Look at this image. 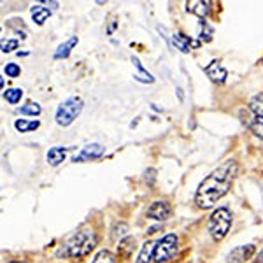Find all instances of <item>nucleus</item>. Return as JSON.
<instances>
[{
  "label": "nucleus",
  "instance_id": "dca6fc26",
  "mask_svg": "<svg viewBox=\"0 0 263 263\" xmlns=\"http://www.w3.org/2000/svg\"><path fill=\"white\" fill-rule=\"evenodd\" d=\"M155 248H156L155 242H146V244H144L142 249H141V254H139V258H137V263H149L151 261V254L155 256Z\"/></svg>",
  "mask_w": 263,
  "mask_h": 263
},
{
  "label": "nucleus",
  "instance_id": "412c9836",
  "mask_svg": "<svg viewBox=\"0 0 263 263\" xmlns=\"http://www.w3.org/2000/svg\"><path fill=\"white\" fill-rule=\"evenodd\" d=\"M21 114H28V116H39L41 114V105L39 104H33V102H28L27 105L20 109Z\"/></svg>",
  "mask_w": 263,
  "mask_h": 263
},
{
  "label": "nucleus",
  "instance_id": "9d476101",
  "mask_svg": "<svg viewBox=\"0 0 263 263\" xmlns=\"http://www.w3.org/2000/svg\"><path fill=\"white\" fill-rule=\"evenodd\" d=\"M205 74L211 78V81H214V83L221 84V83H224V79H227L228 72L224 70L218 62H213V63H211V65L205 69Z\"/></svg>",
  "mask_w": 263,
  "mask_h": 263
},
{
  "label": "nucleus",
  "instance_id": "2eb2a0df",
  "mask_svg": "<svg viewBox=\"0 0 263 263\" xmlns=\"http://www.w3.org/2000/svg\"><path fill=\"white\" fill-rule=\"evenodd\" d=\"M30 12H32V20L35 21L37 25H42L51 16V11L48 7H42V6H33Z\"/></svg>",
  "mask_w": 263,
  "mask_h": 263
},
{
  "label": "nucleus",
  "instance_id": "bb28decb",
  "mask_svg": "<svg viewBox=\"0 0 263 263\" xmlns=\"http://www.w3.org/2000/svg\"><path fill=\"white\" fill-rule=\"evenodd\" d=\"M11 263H25V261H11Z\"/></svg>",
  "mask_w": 263,
  "mask_h": 263
},
{
  "label": "nucleus",
  "instance_id": "4468645a",
  "mask_svg": "<svg viewBox=\"0 0 263 263\" xmlns=\"http://www.w3.org/2000/svg\"><path fill=\"white\" fill-rule=\"evenodd\" d=\"M76 44H78V37H70L67 42H63L62 46H58V49L54 51V58H67Z\"/></svg>",
  "mask_w": 263,
  "mask_h": 263
},
{
  "label": "nucleus",
  "instance_id": "0eeeda50",
  "mask_svg": "<svg viewBox=\"0 0 263 263\" xmlns=\"http://www.w3.org/2000/svg\"><path fill=\"white\" fill-rule=\"evenodd\" d=\"M147 218H151V219H158V221H165V219L171 216V205H168L167 202H162V200H158V202H153L151 203V207L147 209Z\"/></svg>",
  "mask_w": 263,
  "mask_h": 263
},
{
  "label": "nucleus",
  "instance_id": "9b49d317",
  "mask_svg": "<svg viewBox=\"0 0 263 263\" xmlns=\"http://www.w3.org/2000/svg\"><path fill=\"white\" fill-rule=\"evenodd\" d=\"M172 42L174 46H176L177 49H181L182 53H188L190 49H192V46H198L200 42H193L190 37L182 35V33H174L172 35Z\"/></svg>",
  "mask_w": 263,
  "mask_h": 263
},
{
  "label": "nucleus",
  "instance_id": "20e7f679",
  "mask_svg": "<svg viewBox=\"0 0 263 263\" xmlns=\"http://www.w3.org/2000/svg\"><path fill=\"white\" fill-rule=\"evenodd\" d=\"M83 111V100L79 97H70L58 107L57 111V123L60 126H69L76 118Z\"/></svg>",
  "mask_w": 263,
  "mask_h": 263
},
{
  "label": "nucleus",
  "instance_id": "39448f33",
  "mask_svg": "<svg viewBox=\"0 0 263 263\" xmlns=\"http://www.w3.org/2000/svg\"><path fill=\"white\" fill-rule=\"evenodd\" d=\"M177 242H179V239L174 233H168L163 239H160L155 248V261L165 263L168 258H172V254L177 251Z\"/></svg>",
  "mask_w": 263,
  "mask_h": 263
},
{
  "label": "nucleus",
  "instance_id": "b1692460",
  "mask_svg": "<svg viewBox=\"0 0 263 263\" xmlns=\"http://www.w3.org/2000/svg\"><path fill=\"white\" fill-rule=\"evenodd\" d=\"M16 48H18V41H16V39H11V41H7V42H2V51H4V53H9V51L16 49Z\"/></svg>",
  "mask_w": 263,
  "mask_h": 263
},
{
  "label": "nucleus",
  "instance_id": "1a4fd4ad",
  "mask_svg": "<svg viewBox=\"0 0 263 263\" xmlns=\"http://www.w3.org/2000/svg\"><path fill=\"white\" fill-rule=\"evenodd\" d=\"M186 9L203 20L211 12V2H207V0L205 2L203 0H192V2H186Z\"/></svg>",
  "mask_w": 263,
  "mask_h": 263
},
{
  "label": "nucleus",
  "instance_id": "f257e3e1",
  "mask_svg": "<svg viewBox=\"0 0 263 263\" xmlns=\"http://www.w3.org/2000/svg\"><path fill=\"white\" fill-rule=\"evenodd\" d=\"M235 171H237L235 162H233V160H228V162H224L221 167L216 168L211 176H207L197 190L198 207L209 209V207H213L219 198L224 197L232 186Z\"/></svg>",
  "mask_w": 263,
  "mask_h": 263
},
{
  "label": "nucleus",
  "instance_id": "a878e982",
  "mask_svg": "<svg viewBox=\"0 0 263 263\" xmlns=\"http://www.w3.org/2000/svg\"><path fill=\"white\" fill-rule=\"evenodd\" d=\"M258 261H263V249L260 253H258Z\"/></svg>",
  "mask_w": 263,
  "mask_h": 263
},
{
  "label": "nucleus",
  "instance_id": "4be33fe9",
  "mask_svg": "<svg viewBox=\"0 0 263 263\" xmlns=\"http://www.w3.org/2000/svg\"><path fill=\"white\" fill-rule=\"evenodd\" d=\"M91 263H114V256L109 251H100Z\"/></svg>",
  "mask_w": 263,
  "mask_h": 263
},
{
  "label": "nucleus",
  "instance_id": "f8f14e48",
  "mask_svg": "<svg viewBox=\"0 0 263 263\" xmlns=\"http://www.w3.org/2000/svg\"><path fill=\"white\" fill-rule=\"evenodd\" d=\"M65 156H67V147H60V146L51 147L48 151V163L57 167V165H60L65 160Z\"/></svg>",
  "mask_w": 263,
  "mask_h": 263
},
{
  "label": "nucleus",
  "instance_id": "6ab92c4d",
  "mask_svg": "<svg viewBox=\"0 0 263 263\" xmlns=\"http://www.w3.org/2000/svg\"><path fill=\"white\" fill-rule=\"evenodd\" d=\"M21 97H23V91L20 88H11V90H6V93H4V99L9 102V104H18Z\"/></svg>",
  "mask_w": 263,
  "mask_h": 263
},
{
  "label": "nucleus",
  "instance_id": "5701e85b",
  "mask_svg": "<svg viewBox=\"0 0 263 263\" xmlns=\"http://www.w3.org/2000/svg\"><path fill=\"white\" fill-rule=\"evenodd\" d=\"M4 72H6L9 78H18L21 70H20V67L16 65V63H7L6 69H4Z\"/></svg>",
  "mask_w": 263,
  "mask_h": 263
},
{
  "label": "nucleus",
  "instance_id": "393cba45",
  "mask_svg": "<svg viewBox=\"0 0 263 263\" xmlns=\"http://www.w3.org/2000/svg\"><path fill=\"white\" fill-rule=\"evenodd\" d=\"M134 239H126V240H123V242L120 244V253L125 251V254H128L132 249H134Z\"/></svg>",
  "mask_w": 263,
  "mask_h": 263
},
{
  "label": "nucleus",
  "instance_id": "aec40b11",
  "mask_svg": "<svg viewBox=\"0 0 263 263\" xmlns=\"http://www.w3.org/2000/svg\"><path fill=\"white\" fill-rule=\"evenodd\" d=\"M249 128H251V132L256 137L263 139V118H258L254 116L251 121H249Z\"/></svg>",
  "mask_w": 263,
  "mask_h": 263
},
{
  "label": "nucleus",
  "instance_id": "6e6552de",
  "mask_svg": "<svg viewBox=\"0 0 263 263\" xmlns=\"http://www.w3.org/2000/svg\"><path fill=\"white\" fill-rule=\"evenodd\" d=\"M254 253V246H239L228 254V263H242L244 260H249Z\"/></svg>",
  "mask_w": 263,
  "mask_h": 263
},
{
  "label": "nucleus",
  "instance_id": "423d86ee",
  "mask_svg": "<svg viewBox=\"0 0 263 263\" xmlns=\"http://www.w3.org/2000/svg\"><path fill=\"white\" fill-rule=\"evenodd\" d=\"M105 153V147L102 144H88L86 147H83V151L79 155L74 156V162H84V160H97Z\"/></svg>",
  "mask_w": 263,
  "mask_h": 263
},
{
  "label": "nucleus",
  "instance_id": "f3484780",
  "mask_svg": "<svg viewBox=\"0 0 263 263\" xmlns=\"http://www.w3.org/2000/svg\"><path fill=\"white\" fill-rule=\"evenodd\" d=\"M249 107L254 112V116L263 118V93H258V95L253 97L251 102H249Z\"/></svg>",
  "mask_w": 263,
  "mask_h": 263
},
{
  "label": "nucleus",
  "instance_id": "ddd939ff",
  "mask_svg": "<svg viewBox=\"0 0 263 263\" xmlns=\"http://www.w3.org/2000/svg\"><path fill=\"white\" fill-rule=\"evenodd\" d=\"M132 62H134V65L137 67V70H139L137 74L134 76V78L137 79V81H141V83H153V81H155V78H153L149 72L144 69L142 63L139 62V58H135V57H134V58H132Z\"/></svg>",
  "mask_w": 263,
  "mask_h": 263
},
{
  "label": "nucleus",
  "instance_id": "f03ea898",
  "mask_svg": "<svg viewBox=\"0 0 263 263\" xmlns=\"http://www.w3.org/2000/svg\"><path fill=\"white\" fill-rule=\"evenodd\" d=\"M97 244V237L91 230H83L79 233H76L74 237L65 244V248L62 249V254L67 258H84L88 256L93 248Z\"/></svg>",
  "mask_w": 263,
  "mask_h": 263
},
{
  "label": "nucleus",
  "instance_id": "a211bd4d",
  "mask_svg": "<svg viewBox=\"0 0 263 263\" xmlns=\"http://www.w3.org/2000/svg\"><path fill=\"white\" fill-rule=\"evenodd\" d=\"M14 128L25 134V132H32L39 128V121H27V120H16L14 123Z\"/></svg>",
  "mask_w": 263,
  "mask_h": 263
},
{
  "label": "nucleus",
  "instance_id": "7ed1b4c3",
  "mask_svg": "<svg viewBox=\"0 0 263 263\" xmlns=\"http://www.w3.org/2000/svg\"><path fill=\"white\" fill-rule=\"evenodd\" d=\"M232 227V214L227 207H219L214 211L209 219V232L214 240H221Z\"/></svg>",
  "mask_w": 263,
  "mask_h": 263
}]
</instances>
